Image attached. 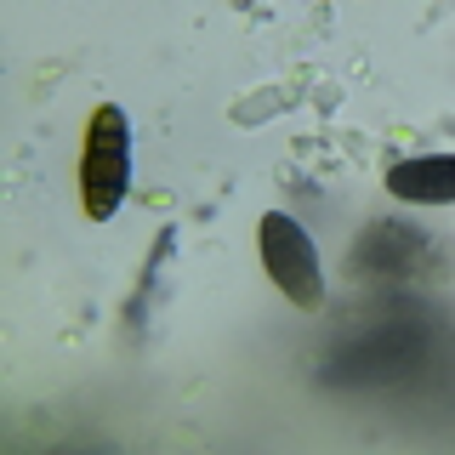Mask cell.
Here are the masks:
<instances>
[{
  "label": "cell",
  "instance_id": "obj_1",
  "mask_svg": "<svg viewBox=\"0 0 455 455\" xmlns=\"http://www.w3.org/2000/svg\"><path fill=\"white\" fill-rule=\"evenodd\" d=\"M132 188V120L120 103L92 108L85 120V148H80V205L92 222H108Z\"/></svg>",
  "mask_w": 455,
  "mask_h": 455
},
{
  "label": "cell",
  "instance_id": "obj_3",
  "mask_svg": "<svg viewBox=\"0 0 455 455\" xmlns=\"http://www.w3.org/2000/svg\"><path fill=\"white\" fill-rule=\"evenodd\" d=\"M387 194L410 205H455V154H416L387 171Z\"/></svg>",
  "mask_w": 455,
  "mask_h": 455
},
{
  "label": "cell",
  "instance_id": "obj_2",
  "mask_svg": "<svg viewBox=\"0 0 455 455\" xmlns=\"http://www.w3.org/2000/svg\"><path fill=\"white\" fill-rule=\"evenodd\" d=\"M256 239H262V262H267V274H274V284L302 313H319L324 274H319V251H313L307 228L296 217H284V211H267L262 228H256Z\"/></svg>",
  "mask_w": 455,
  "mask_h": 455
}]
</instances>
